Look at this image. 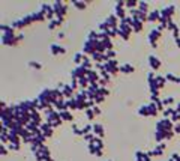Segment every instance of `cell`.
Instances as JSON below:
<instances>
[{
	"instance_id": "obj_1",
	"label": "cell",
	"mask_w": 180,
	"mask_h": 161,
	"mask_svg": "<svg viewBox=\"0 0 180 161\" xmlns=\"http://www.w3.org/2000/svg\"><path fill=\"white\" fill-rule=\"evenodd\" d=\"M53 8H54V12H56V17L57 18H65L66 12H68V5L65 2H54L53 3Z\"/></svg>"
},
{
	"instance_id": "obj_2",
	"label": "cell",
	"mask_w": 180,
	"mask_h": 161,
	"mask_svg": "<svg viewBox=\"0 0 180 161\" xmlns=\"http://www.w3.org/2000/svg\"><path fill=\"white\" fill-rule=\"evenodd\" d=\"M161 35H162V32H161L158 27H155V29L150 30V33H149V36H147V41H149V44H150L153 48L158 47V39L161 38Z\"/></svg>"
},
{
	"instance_id": "obj_3",
	"label": "cell",
	"mask_w": 180,
	"mask_h": 161,
	"mask_svg": "<svg viewBox=\"0 0 180 161\" xmlns=\"http://www.w3.org/2000/svg\"><path fill=\"white\" fill-rule=\"evenodd\" d=\"M149 65H150L152 71H158V69L161 68L162 62H161V59H159L158 56H155V54H150V56H149Z\"/></svg>"
},
{
	"instance_id": "obj_4",
	"label": "cell",
	"mask_w": 180,
	"mask_h": 161,
	"mask_svg": "<svg viewBox=\"0 0 180 161\" xmlns=\"http://www.w3.org/2000/svg\"><path fill=\"white\" fill-rule=\"evenodd\" d=\"M173 14H174V5H167V6H164V8L161 9V17H162V18L171 20Z\"/></svg>"
},
{
	"instance_id": "obj_5",
	"label": "cell",
	"mask_w": 180,
	"mask_h": 161,
	"mask_svg": "<svg viewBox=\"0 0 180 161\" xmlns=\"http://www.w3.org/2000/svg\"><path fill=\"white\" fill-rule=\"evenodd\" d=\"M50 51H51V54L57 56V54H63V53H66V48L62 47L60 44H51V45H50Z\"/></svg>"
},
{
	"instance_id": "obj_6",
	"label": "cell",
	"mask_w": 180,
	"mask_h": 161,
	"mask_svg": "<svg viewBox=\"0 0 180 161\" xmlns=\"http://www.w3.org/2000/svg\"><path fill=\"white\" fill-rule=\"evenodd\" d=\"M159 20H161V9H153V11L149 12V15H147V21L155 23V21H159Z\"/></svg>"
},
{
	"instance_id": "obj_7",
	"label": "cell",
	"mask_w": 180,
	"mask_h": 161,
	"mask_svg": "<svg viewBox=\"0 0 180 161\" xmlns=\"http://www.w3.org/2000/svg\"><path fill=\"white\" fill-rule=\"evenodd\" d=\"M53 129H54V128H53L50 123H47V122H45V123H41V131H42V134H44L45 137H51V136H53Z\"/></svg>"
},
{
	"instance_id": "obj_8",
	"label": "cell",
	"mask_w": 180,
	"mask_h": 161,
	"mask_svg": "<svg viewBox=\"0 0 180 161\" xmlns=\"http://www.w3.org/2000/svg\"><path fill=\"white\" fill-rule=\"evenodd\" d=\"M93 134L98 136V137H102L104 136V125L101 122H95L93 123Z\"/></svg>"
},
{
	"instance_id": "obj_9",
	"label": "cell",
	"mask_w": 180,
	"mask_h": 161,
	"mask_svg": "<svg viewBox=\"0 0 180 161\" xmlns=\"http://www.w3.org/2000/svg\"><path fill=\"white\" fill-rule=\"evenodd\" d=\"M134 65L132 63H128V62H125V63H120V71L123 72V74H131V72H134Z\"/></svg>"
},
{
	"instance_id": "obj_10",
	"label": "cell",
	"mask_w": 180,
	"mask_h": 161,
	"mask_svg": "<svg viewBox=\"0 0 180 161\" xmlns=\"http://www.w3.org/2000/svg\"><path fill=\"white\" fill-rule=\"evenodd\" d=\"M131 27H132L134 32H141L143 27H144V23L141 20H138V18H132V26Z\"/></svg>"
},
{
	"instance_id": "obj_11",
	"label": "cell",
	"mask_w": 180,
	"mask_h": 161,
	"mask_svg": "<svg viewBox=\"0 0 180 161\" xmlns=\"http://www.w3.org/2000/svg\"><path fill=\"white\" fill-rule=\"evenodd\" d=\"M138 113L141 116H152V109H150V104H144L138 109Z\"/></svg>"
},
{
	"instance_id": "obj_12",
	"label": "cell",
	"mask_w": 180,
	"mask_h": 161,
	"mask_svg": "<svg viewBox=\"0 0 180 161\" xmlns=\"http://www.w3.org/2000/svg\"><path fill=\"white\" fill-rule=\"evenodd\" d=\"M62 23H63V18H57V17H56L54 20H51V21L48 23V29H50V30H54L56 27H60Z\"/></svg>"
},
{
	"instance_id": "obj_13",
	"label": "cell",
	"mask_w": 180,
	"mask_h": 161,
	"mask_svg": "<svg viewBox=\"0 0 180 161\" xmlns=\"http://www.w3.org/2000/svg\"><path fill=\"white\" fill-rule=\"evenodd\" d=\"M59 113H60V118L63 121H74V115H72L71 110H63V112H59Z\"/></svg>"
},
{
	"instance_id": "obj_14",
	"label": "cell",
	"mask_w": 180,
	"mask_h": 161,
	"mask_svg": "<svg viewBox=\"0 0 180 161\" xmlns=\"http://www.w3.org/2000/svg\"><path fill=\"white\" fill-rule=\"evenodd\" d=\"M32 17H33V20H35V21H44L45 18H47V15H45L41 9H39V11H36V12H32Z\"/></svg>"
},
{
	"instance_id": "obj_15",
	"label": "cell",
	"mask_w": 180,
	"mask_h": 161,
	"mask_svg": "<svg viewBox=\"0 0 180 161\" xmlns=\"http://www.w3.org/2000/svg\"><path fill=\"white\" fill-rule=\"evenodd\" d=\"M155 81H156L158 87H159V89H162V87L165 86V83H167V79H165V75H159V74H156V79H155Z\"/></svg>"
},
{
	"instance_id": "obj_16",
	"label": "cell",
	"mask_w": 180,
	"mask_h": 161,
	"mask_svg": "<svg viewBox=\"0 0 180 161\" xmlns=\"http://www.w3.org/2000/svg\"><path fill=\"white\" fill-rule=\"evenodd\" d=\"M84 57H86V54H83V53H77V54H74V62H75L77 65H81L83 60H84Z\"/></svg>"
},
{
	"instance_id": "obj_17",
	"label": "cell",
	"mask_w": 180,
	"mask_h": 161,
	"mask_svg": "<svg viewBox=\"0 0 180 161\" xmlns=\"http://www.w3.org/2000/svg\"><path fill=\"white\" fill-rule=\"evenodd\" d=\"M84 113H86V116H87V119H90V121H93V119L96 118V115H95V112H93V109H86V110H84Z\"/></svg>"
},
{
	"instance_id": "obj_18",
	"label": "cell",
	"mask_w": 180,
	"mask_h": 161,
	"mask_svg": "<svg viewBox=\"0 0 180 161\" xmlns=\"http://www.w3.org/2000/svg\"><path fill=\"white\" fill-rule=\"evenodd\" d=\"M29 66L36 68V69H41V68H42V63H41V62H38V60H30V62H29Z\"/></svg>"
},
{
	"instance_id": "obj_19",
	"label": "cell",
	"mask_w": 180,
	"mask_h": 161,
	"mask_svg": "<svg viewBox=\"0 0 180 161\" xmlns=\"http://www.w3.org/2000/svg\"><path fill=\"white\" fill-rule=\"evenodd\" d=\"M162 102H164V106H165V107H168L170 104H173V102H174V98H173V96H165V98L162 99Z\"/></svg>"
},
{
	"instance_id": "obj_20",
	"label": "cell",
	"mask_w": 180,
	"mask_h": 161,
	"mask_svg": "<svg viewBox=\"0 0 180 161\" xmlns=\"http://www.w3.org/2000/svg\"><path fill=\"white\" fill-rule=\"evenodd\" d=\"M138 6V2H135V0H129V2H126V8H129V11L131 9H135Z\"/></svg>"
},
{
	"instance_id": "obj_21",
	"label": "cell",
	"mask_w": 180,
	"mask_h": 161,
	"mask_svg": "<svg viewBox=\"0 0 180 161\" xmlns=\"http://www.w3.org/2000/svg\"><path fill=\"white\" fill-rule=\"evenodd\" d=\"M165 79H167V80H171V81H177V80H179V77H176L173 72H167V74H165Z\"/></svg>"
},
{
	"instance_id": "obj_22",
	"label": "cell",
	"mask_w": 180,
	"mask_h": 161,
	"mask_svg": "<svg viewBox=\"0 0 180 161\" xmlns=\"http://www.w3.org/2000/svg\"><path fill=\"white\" fill-rule=\"evenodd\" d=\"M72 5H74L75 8H80V9H84V8H86V3H84V2H77V0H74Z\"/></svg>"
},
{
	"instance_id": "obj_23",
	"label": "cell",
	"mask_w": 180,
	"mask_h": 161,
	"mask_svg": "<svg viewBox=\"0 0 180 161\" xmlns=\"http://www.w3.org/2000/svg\"><path fill=\"white\" fill-rule=\"evenodd\" d=\"M72 131H74V134H78V136L81 134V128H80L77 123H72ZM81 136H83V134H81Z\"/></svg>"
},
{
	"instance_id": "obj_24",
	"label": "cell",
	"mask_w": 180,
	"mask_h": 161,
	"mask_svg": "<svg viewBox=\"0 0 180 161\" xmlns=\"http://www.w3.org/2000/svg\"><path fill=\"white\" fill-rule=\"evenodd\" d=\"M8 154V148H6V145H2V155L5 157Z\"/></svg>"
},
{
	"instance_id": "obj_25",
	"label": "cell",
	"mask_w": 180,
	"mask_h": 161,
	"mask_svg": "<svg viewBox=\"0 0 180 161\" xmlns=\"http://www.w3.org/2000/svg\"><path fill=\"white\" fill-rule=\"evenodd\" d=\"M57 38H59V39H63V38H65V33H63V32H59V33H57Z\"/></svg>"
},
{
	"instance_id": "obj_26",
	"label": "cell",
	"mask_w": 180,
	"mask_h": 161,
	"mask_svg": "<svg viewBox=\"0 0 180 161\" xmlns=\"http://www.w3.org/2000/svg\"><path fill=\"white\" fill-rule=\"evenodd\" d=\"M174 129H176V132H180V123H177V125L174 126Z\"/></svg>"
},
{
	"instance_id": "obj_27",
	"label": "cell",
	"mask_w": 180,
	"mask_h": 161,
	"mask_svg": "<svg viewBox=\"0 0 180 161\" xmlns=\"http://www.w3.org/2000/svg\"><path fill=\"white\" fill-rule=\"evenodd\" d=\"M47 161H54V160H53V158H51V157H50V158H48V160H47Z\"/></svg>"
},
{
	"instance_id": "obj_28",
	"label": "cell",
	"mask_w": 180,
	"mask_h": 161,
	"mask_svg": "<svg viewBox=\"0 0 180 161\" xmlns=\"http://www.w3.org/2000/svg\"><path fill=\"white\" fill-rule=\"evenodd\" d=\"M107 161H111V160H107Z\"/></svg>"
}]
</instances>
